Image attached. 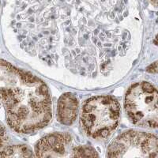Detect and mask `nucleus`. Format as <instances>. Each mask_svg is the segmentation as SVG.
<instances>
[{
    "label": "nucleus",
    "instance_id": "nucleus-1",
    "mask_svg": "<svg viewBox=\"0 0 158 158\" xmlns=\"http://www.w3.org/2000/svg\"><path fill=\"white\" fill-rule=\"evenodd\" d=\"M2 104L9 126L18 133L41 129L52 118V99L47 85L27 73L23 80L5 91Z\"/></svg>",
    "mask_w": 158,
    "mask_h": 158
},
{
    "label": "nucleus",
    "instance_id": "nucleus-2",
    "mask_svg": "<svg viewBox=\"0 0 158 158\" xmlns=\"http://www.w3.org/2000/svg\"><path fill=\"white\" fill-rule=\"evenodd\" d=\"M120 106L116 99L108 96L92 97L85 103L81 119L87 135L105 138L116 127Z\"/></svg>",
    "mask_w": 158,
    "mask_h": 158
},
{
    "label": "nucleus",
    "instance_id": "nucleus-3",
    "mask_svg": "<svg viewBox=\"0 0 158 158\" xmlns=\"http://www.w3.org/2000/svg\"><path fill=\"white\" fill-rule=\"evenodd\" d=\"M158 94L148 82L134 85L127 93L125 109L131 121L143 127H156L158 123Z\"/></svg>",
    "mask_w": 158,
    "mask_h": 158
},
{
    "label": "nucleus",
    "instance_id": "nucleus-4",
    "mask_svg": "<svg viewBox=\"0 0 158 158\" xmlns=\"http://www.w3.org/2000/svg\"><path fill=\"white\" fill-rule=\"evenodd\" d=\"M107 156L121 158L157 157V138L139 131L125 132L110 145Z\"/></svg>",
    "mask_w": 158,
    "mask_h": 158
},
{
    "label": "nucleus",
    "instance_id": "nucleus-5",
    "mask_svg": "<svg viewBox=\"0 0 158 158\" xmlns=\"http://www.w3.org/2000/svg\"><path fill=\"white\" fill-rule=\"evenodd\" d=\"M71 137L68 134L55 133L41 138L35 147L39 157H63L71 152Z\"/></svg>",
    "mask_w": 158,
    "mask_h": 158
},
{
    "label": "nucleus",
    "instance_id": "nucleus-6",
    "mask_svg": "<svg viewBox=\"0 0 158 158\" xmlns=\"http://www.w3.org/2000/svg\"><path fill=\"white\" fill-rule=\"evenodd\" d=\"M27 72L16 68L12 64L0 60V103L6 89L20 83L23 80Z\"/></svg>",
    "mask_w": 158,
    "mask_h": 158
},
{
    "label": "nucleus",
    "instance_id": "nucleus-7",
    "mask_svg": "<svg viewBox=\"0 0 158 158\" xmlns=\"http://www.w3.org/2000/svg\"><path fill=\"white\" fill-rule=\"evenodd\" d=\"M78 102L74 94L67 93L59 100L57 115L59 121L64 125H71L77 117Z\"/></svg>",
    "mask_w": 158,
    "mask_h": 158
},
{
    "label": "nucleus",
    "instance_id": "nucleus-8",
    "mask_svg": "<svg viewBox=\"0 0 158 158\" xmlns=\"http://www.w3.org/2000/svg\"><path fill=\"white\" fill-rule=\"evenodd\" d=\"M32 151L23 145H14L4 147L0 150V157H30Z\"/></svg>",
    "mask_w": 158,
    "mask_h": 158
},
{
    "label": "nucleus",
    "instance_id": "nucleus-9",
    "mask_svg": "<svg viewBox=\"0 0 158 158\" xmlns=\"http://www.w3.org/2000/svg\"><path fill=\"white\" fill-rule=\"evenodd\" d=\"M71 156L77 157H88V156H98L97 151L89 146H78L73 149Z\"/></svg>",
    "mask_w": 158,
    "mask_h": 158
},
{
    "label": "nucleus",
    "instance_id": "nucleus-10",
    "mask_svg": "<svg viewBox=\"0 0 158 158\" xmlns=\"http://www.w3.org/2000/svg\"><path fill=\"white\" fill-rule=\"evenodd\" d=\"M8 141V135L6 130L0 124V150H2Z\"/></svg>",
    "mask_w": 158,
    "mask_h": 158
},
{
    "label": "nucleus",
    "instance_id": "nucleus-11",
    "mask_svg": "<svg viewBox=\"0 0 158 158\" xmlns=\"http://www.w3.org/2000/svg\"><path fill=\"white\" fill-rule=\"evenodd\" d=\"M156 70H157V65H156V62H155L154 63L150 65L147 69V71L151 72V73H156Z\"/></svg>",
    "mask_w": 158,
    "mask_h": 158
},
{
    "label": "nucleus",
    "instance_id": "nucleus-12",
    "mask_svg": "<svg viewBox=\"0 0 158 158\" xmlns=\"http://www.w3.org/2000/svg\"><path fill=\"white\" fill-rule=\"evenodd\" d=\"M150 1L153 2L155 6H156V2H157V0H150Z\"/></svg>",
    "mask_w": 158,
    "mask_h": 158
}]
</instances>
